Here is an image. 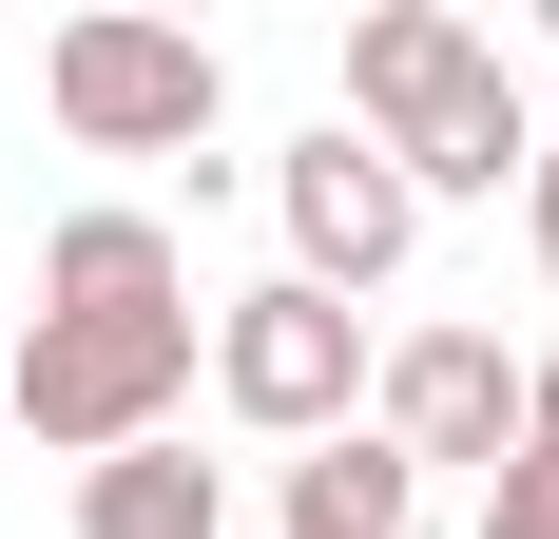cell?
I'll return each mask as SVG.
<instances>
[{"label": "cell", "instance_id": "1", "mask_svg": "<svg viewBox=\"0 0 559 539\" xmlns=\"http://www.w3.org/2000/svg\"><path fill=\"white\" fill-rule=\"evenodd\" d=\"M347 135L444 213V193H502V173H540V97L502 77V39L483 20H444V0H367L347 20Z\"/></svg>", "mask_w": 559, "mask_h": 539}, {"label": "cell", "instance_id": "2", "mask_svg": "<svg viewBox=\"0 0 559 539\" xmlns=\"http://www.w3.org/2000/svg\"><path fill=\"white\" fill-rule=\"evenodd\" d=\"M193 367H213V309H39L0 347V405L58 463H116V443H174Z\"/></svg>", "mask_w": 559, "mask_h": 539}, {"label": "cell", "instance_id": "3", "mask_svg": "<svg viewBox=\"0 0 559 539\" xmlns=\"http://www.w3.org/2000/svg\"><path fill=\"white\" fill-rule=\"evenodd\" d=\"M39 97L78 155H193L231 116V58L193 39V20H135V0H97V20H58L39 39Z\"/></svg>", "mask_w": 559, "mask_h": 539}, {"label": "cell", "instance_id": "4", "mask_svg": "<svg viewBox=\"0 0 559 539\" xmlns=\"http://www.w3.org/2000/svg\"><path fill=\"white\" fill-rule=\"evenodd\" d=\"M367 367H386V347H367V309H329V289H289V270L213 309V405H231L251 443H289V463L367 424Z\"/></svg>", "mask_w": 559, "mask_h": 539}, {"label": "cell", "instance_id": "5", "mask_svg": "<svg viewBox=\"0 0 559 539\" xmlns=\"http://www.w3.org/2000/svg\"><path fill=\"white\" fill-rule=\"evenodd\" d=\"M367 443H405V482H444V463L502 482L521 463V347L502 327H405L386 367H367Z\"/></svg>", "mask_w": 559, "mask_h": 539}, {"label": "cell", "instance_id": "6", "mask_svg": "<svg viewBox=\"0 0 559 539\" xmlns=\"http://www.w3.org/2000/svg\"><path fill=\"white\" fill-rule=\"evenodd\" d=\"M271 213H289V289H329V309H347V289H386V270L425 251V193H405V173L367 155L347 116L271 155Z\"/></svg>", "mask_w": 559, "mask_h": 539}, {"label": "cell", "instance_id": "7", "mask_svg": "<svg viewBox=\"0 0 559 539\" xmlns=\"http://www.w3.org/2000/svg\"><path fill=\"white\" fill-rule=\"evenodd\" d=\"M39 309H193V251L155 213H58L39 231Z\"/></svg>", "mask_w": 559, "mask_h": 539}, {"label": "cell", "instance_id": "8", "mask_svg": "<svg viewBox=\"0 0 559 539\" xmlns=\"http://www.w3.org/2000/svg\"><path fill=\"white\" fill-rule=\"evenodd\" d=\"M78 539H231V482L193 443H116V463H78Z\"/></svg>", "mask_w": 559, "mask_h": 539}, {"label": "cell", "instance_id": "9", "mask_svg": "<svg viewBox=\"0 0 559 539\" xmlns=\"http://www.w3.org/2000/svg\"><path fill=\"white\" fill-rule=\"evenodd\" d=\"M425 520V482H405V443H309V463H289V539H405Z\"/></svg>", "mask_w": 559, "mask_h": 539}, {"label": "cell", "instance_id": "10", "mask_svg": "<svg viewBox=\"0 0 559 539\" xmlns=\"http://www.w3.org/2000/svg\"><path fill=\"white\" fill-rule=\"evenodd\" d=\"M483 539H559V463H502L483 482Z\"/></svg>", "mask_w": 559, "mask_h": 539}, {"label": "cell", "instance_id": "11", "mask_svg": "<svg viewBox=\"0 0 559 539\" xmlns=\"http://www.w3.org/2000/svg\"><path fill=\"white\" fill-rule=\"evenodd\" d=\"M521 463H559V347L521 367Z\"/></svg>", "mask_w": 559, "mask_h": 539}, {"label": "cell", "instance_id": "12", "mask_svg": "<svg viewBox=\"0 0 559 539\" xmlns=\"http://www.w3.org/2000/svg\"><path fill=\"white\" fill-rule=\"evenodd\" d=\"M521 231H540V270H559V155H540V173H521Z\"/></svg>", "mask_w": 559, "mask_h": 539}, {"label": "cell", "instance_id": "13", "mask_svg": "<svg viewBox=\"0 0 559 539\" xmlns=\"http://www.w3.org/2000/svg\"><path fill=\"white\" fill-rule=\"evenodd\" d=\"M540 155H559V116H540Z\"/></svg>", "mask_w": 559, "mask_h": 539}]
</instances>
